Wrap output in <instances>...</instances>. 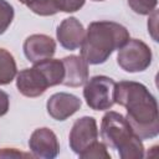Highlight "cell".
<instances>
[{
  "label": "cell",
  "mask_w": 159,
  "mask_h": 159,
  "mask_svg": "<svg viewBox=\"0 0 159 159\" xmlns=\"http://www.w3.org/2000/svg\"><path fill=\"white\" fill-rule=\"evenodd\" d=\"M114 103L127 109L125 119L142 140L159 134V114L155 97L135 81H119L114 87Z\"/></svg>",
  "instance_id": "1"
},
{
  "label": "cell",
  "mask_w": 159,
  "mask_h": 159,
  "mask_svg": "<svg viewBox=\"0 0 159 159\" xmlns=\"http://www.w3.org/2000/svg\"><path fill=\"white\" fill-rule=\"evenodd\" d=\"M128 30L114 21H93L86 30L80 46L81 57L89 65L104 63L113 51L129 40Z\"/></svg>",
  "instance_id": "2"
},
{
  "label": "cell",
  "mask_w": 159,
  "mask_h": 159,
  "mask_svg": "<svg viewBox=\"0 0 159 159\" xmlns=\"http://www.w3.org/2000/svg\"><path fill=\"white\" fill-rule=\"evenodd\" d=\"M101 138L107 148L116 149L122 159L144 158V145L134 134L128 120L118 112L109 111L102 117Z\"/></svg>",
  "instance_id": "3"
},
{
  "label": "cell",
  "mask_w": 159,
  "mask_h": 159,
  "mask_svg": "<svg viewBox=\"0 0 159 159\" xmlns=\"http://www.w3.org/2000/svg\"><path fill=\"white\" fill-rule=\"evenodd\" d=\"M153 53L150 47L138 39H129L117 55V63L125 72H143L152 63Z\"/></svg>",
  "instance_id": "4"
},
{
  "label": "cell",
  "mask_w": 159,
  "mask_h": 159,
  "mask_svg": "<svg viewBox=\"0 0 159 159\" xmlns=\"http://www.w3.org/2000/svg\"><path fill=\"white\" fill-rule=\"evenodd\" d=\"M116 82L107 76H93L83 87V97L93 111H107L114 104Z\"/></svg>",
  "instance_id": "5"
},
{
  "label": "cell",
  "mask_w": 159,
  "mask_h": 159,
  "mask_svg": "<svg viewBox=\"0 0 159 159\" xmlns=\"http://www.w3.org/2000/svg\"><path fill=\"white\" fill-rule=\"evenodd\" d=\"M97 139H98V128H97V122L93 117L84 116L76 119L68 135L70 148L72 149L73 153L81 155L93 143H96Z\"/></svg>",
  "instance_id": "6"
},
{
  "label": "cell",
  "mask_w": 159,
  "mask_h": 159,
  "mask_svg": "<svg viewBox=\"0 0 159 159\" xmlns=\"http://www.w3.org/2000/svg\"><path fill=\"white\" fill-rule=\"evenodd\" d=\"M29 148L34 157L41 159H53L58 155L60 144L55 132L47 127L35 129L29 139Z\"/></svg>",
  "instance_id": "7"
},
{
  "label": "cell",
  "mask_w": 159,
  "mask_h": 159,
  "mask_svg": "<svg viewBox=\"0 0 159 159\" xmlns=\"http://www.w3.org/2000/svg\"><path fill=\"white\" fill-rule=\"evenodd\" d=\"M24 53L26 58L37 63L40 61L51 58L56 52V42L52 37L45 34H34L26 37L22 45Z\"/></svg>",
  "instance_id": "8"
},
{
  "label": "cell",
  "mask_w": 159,
  "mask_h": 159,
  "mask_svg": "<svg viewBox=\"0 0 159 159\" xmlns=\"http://www.w3.org/2000/svg\"><path fill=\"white\" fill-rule=\"evenodd\" d=\"M82 106V101L72 94L66 92L53 93L46 103V109L50 117L56 120H66L72 114H75Z\"/></svg>",
  "instance_id": "9"
},
{
  "label": "cell",
  "mask_w": 159,
  "mask_h": 159,
  "mask_svg": "<svg viewBox=\"0 0 159 159\" xmlns=\"http://www.w3.org/2000/svg\"><path fill=\"white\" fill-rule=\"evenodd\" d=\"M16 87L22 96L35 98L43 94L48 84L39 68L34 66L31 68H24L16 75Z\"/></svg>",
  "instance_id": "10"
},
{
  "label": "cell",
  "mask_w": 159,
  "mask_h": 159,
  "mask_svg": "<svg viewBox=\"0 0 159 159\" xmlns=\"http://www.w3.org/2000/svg\"><path fill=\"white\" fill-rule=\"evenodd\" d=\"M84 34H86V30L82 22H80V20H77L73 16H70L62 20V22L58 25L56 30V37L60 45L63 48L70 51L77 50L81 46Z\"/></svg>",
  "instance_id": "11"
},
{
  "label": "cell",
  "mask_w": 159,
  "mask_h": 159,
  "mask_svg": "<svg viewBox=\"0 0 159 159\" xmlns=\"http://www.w3.org/2000/svg\"><path fill=\"white\" fill-rule=\"evenodd\" d=\"M65 67V76L62 84L67 87H80L83 86L89 78L88 75V63L76 55H71L62 58Z\"/></svg>",
  "instance_id": "12"
},
{
  "label": "cell",
  "mask_w": 159,
  "mask_h": 159,
  "mask_svg": "<svg viewBox=\"0 0 159 159\" xmlns=\"http://www.w3.org/2000/svg\"><path fill=\"white\" fill-rule=\"evenodd\" d=\"M34 66L39 68V71L42 73L48 87L62 84L63 76H65V67H63L62 60L51 57V58L40 61L37 63H34Z\"/></svg>",
  "instance_id": "13"
},
{
  "label": "cell",
  "mask_w": 159,
  "mask_h": 159,
  "mask_svg": "<svg viewBox=\"0 0 159 159\" xmlns=\"http://www.w3.org/2000/svg\"><path fill=\"white\" fill-rule=\"evenodd\" d=\"M17 75L14 56L5 48H0V84H9Z\"/></svg>",
  "instance_id": "14"
},
{
  "label": "cell",
  "mask_w": 159,
  "mask_h": 159,
  "mask_svg": "<svg viewBox=\"0 0 159 159\" xmlns=\"http://www.w3.org/2000/svg\"><path fill=\"white\" fill-rule=\"evenodd\" d=\"M27 7L40 16H51L58 12L52 0H34L27 5Z\"/></svg>",
  "instance_id": "15"
},
{
  "label": "cell",
  "mask_w": 159,
  "mask_h": 159,
  "mask_svg": "<svg viewBox=\"0 0 159 159\" xmlns=\"http://www.w3.org/2000/svg\"><path fill=\"white\" fill-rule=\"evenodd\" d=\"M14 7L6 0H0V35H2L14 20Z\"/></svg>",
  "instance_id": "16"
},
{
  "label": "cell",
  "mask_w": 159,
  "mask_h": 159,
  "mask_svg": "<svg viewBox=\"0 0 159 159\" xmlns=\"http://www.w3.org/2000/svg\"><path fill=\"white\" fill-rule=\"evenodd\" d=\"M78 157L82 159H101V158L111 159V155L107 152V145L104 143L98 142V140L96 143H93L87 150H84Z\"/></svg>",
  "instance_id": "17"
},
{
  "label": "cell",
  "mask_w": 159,
  "mask_h": 159,
  "mask_svg": "<svg viewBox=\"0 0 159 159\" xmlns=\"http://www.w3.org/2000/svg\"><path fill=\"white\" fill-rule=\"evenodd\" d=\"M128 5L135 14L150 15L155 10L158 0H128Z\"/></svg>",
  "instance_id": "18"
},
{
  "label": "cell",
  "mask_w": 159,
  "mask_h": 159,
  "mask_svg": "<svg viewBox=\"0 0 159 159\" xmlns=\"http://www.w3.org/2000/svg\"><path fill=\"white\" fill-rule=\"evenodd\" d=\"M57 11L62 12H75L78 11L86 2V0H52Z\"/></svg>",
  "instance_id": "19"
},
{
  "label": "cell",
  "mask_w": 159,
  "mask_h": 159,
  "mask_svg": "<svg viewBox=\"0 0 159 159\" xmlns=\"http://www.w3.org/2000/svg\"><path fill=\"white\" fill-rule=\"evenodd\" d=\"M21 157H25V158L30 157L31 158L34 155H31L29 153L19 152L15 148H2V149H0V158H21Z\"/></svg>",
  "instance_id": "20"
},
{
  "label": "cell",
  "mask_w": 159,
  "mask_h": 159,
  "mask_svg": "<svg viewBox=\"0 0 159 159\" xmlns=\"http://www.w3.org/2000/svg\"><path fill=\"white\" fill-rule=\"evenodd\" d=\"M10 107V98L6 92L0 89V117L5 116Z\"/></svg>",
  "instance_id": "21"
},
{
  "label": "cell",
  "mask_w": 159,
  "mask_h": 159,
  "mask_svg": "<svg viewBox=\"0 0 159 159\" xmlns=\"http://www.w3.org/2000/svg\"><path fill=\"white\" fill-rule=\"evenodd\" d=\"M157 16H158V12H157V10H154L152 12L150 19L148 20V31L152 32V36H153L154 41H158L157 40V35H155V31H157Z\"/></svg>",
  "instance_id": "22"
},
{
  "label": "cell",
  "mask_w": 159,
  "mask_h": 159,
  "mask_svg": "<svg viewBox=\"0 0 159 159\" xmlns=\"http://www.w3.org/2000/svg\"><path fill=\"white\" fill-rule=\"evenodd\" d=\"M19 1H20L21 4H24V5H26V6H27V5H29L30 2H32L34 0H19Z\"/></svg>",
  "instance_id": "23"
},
{
  "label": "cell",
  "mask_w": 159,
  "mask_h": 159,
  "mask_svg": "<svg viewBox=\"0 0 159 159\" xmlns=\"http://www.w3.org/2000/svg\"><path fill=\"white\" fill-rule=\"evenodd\" d=\"M92 1H104V0H92Z\"/></svg>",
  "instance_id": "24"
}]
</instances>
